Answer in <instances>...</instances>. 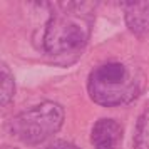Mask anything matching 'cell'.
Wrapping results in <instances>:
<instances>
[{
    "mask_svg": "<svg viewBox=\"0 0 149 149\" xmlns=\"http://www.w3.org/2000/svg\"><path fill=\"white\" fill-rule=\"evenodd\" d=\"M124 19L127 27L134 34H148L149 32V2L136 0L124 3Z\"/></svg>",
    "mask_w": 149,
    "mask_h": 149,
    "instance_id": "cell-5",
    "label": "cell"
},
{
    "mask_svg": "<svg viewBox=\"0 0 149 149\" xmlns=\"http://www.w3.org/2000/svg\"><path fill=\"white\" fill-rule=\"evenodd\" d=\"M15 92V82H14V77L10 74V70L5 64L0 65V95H2V106H5L10 102L12 95Z\"/></svg>",
    "mask_w": 149,
    "mask_h": 149,
    "instance_id": "cell-6",
    "label": "cell"
},
{
    "mask_svg": "<svg viewBox=\"0 0 149 149\" xmlns=\"http://www.w3.org/2000/svg\"><path fill=\"white\" fill-rule=\"evenodd\" d=\"M136 149H149V107L142 112L137 121L134 136Z\"/></svg>",
    "mask_w": 149,
    "mask_h": 149,
    "instance_id": "cell-7",
    "label": "cell"
},
{
    "mask_svg": "<svg viewBox=\"0 0 149 149\" xmlns=\"http://www.w3.org/2000/svg\"><path fill=\"white\" fill-rule=\"evenodd\" d=\"M87 89L94 102L104 107H114L136 99L141 91V82L124 64L107 62L91 72Z\"/></svg>",
    "mask_w": 149,
    "mask_h": 149,
    "instance_id": "cell-2",
    "label": "cell"
},
{
    "mask_svg": "<svg viewBox=\"0 0 149 149\" xmlns=\"http://www.w3.org/2000/svg\"><path fill=\"white\" fill-rule=\"evenodd\" d=\"M91 141L95 149H121L122 127L112 119H101L92 127Z\"/></svg>",
    "mask_w": 149,
    "mask_h": 149,
    "instance_id": "cell-4",
    "label": "cell"
},
{
    "mask_svg": "<svg viewBox=\"0 0 149 149\" xmlns=\"http://www.w3.org/2000/svg\"><path fill=\"white\" fill-rule=\"evenodd\" d=\"M2 149H17V148H12V146H3Z\"/></svg>",
    "mask_w": 149,
    "mask_h": 149,
    "instance_id": "cell-9",
    "label": "cell"
},
{
    "mask_svg": "<svg viewBox=\"0 0 149 149\" xmlns=\"http://www.w3.org/2000/svg\"><path fill=\"white\" fill-rule=\"evenodd\" d=\"M87 3H61L44 29L42 45L52 59H74L86 47L92 15Z\"/></svg>",
    "mask_w": 149,
    "mask_h": 149,
    "instance_id": "cell-1",
    "label": "cell"
},
{
    "mask_svg": "<svg viewBox=\"0 0 149 149\" xmlns=\"http://www.w3.org/2000/svg\"><path fill=\"white\" fill-rule=\"evenodd\" d=\"M47 149H79V148L74 146V144H70V142H67V141H57L54 144H50Z\"/></svg>",
    "mask_w": 149,
    "mask_h": 149,
    "instance_id": "cell-8",
    "label": "cell"
},
{
    "mask_svg": "<svg viewBox=\"0 0 149 149\" xmlns=\"http://www.w3.org/2000/svg\"><path fill=\"white\" fill-rule=\"evenodd\" d=\"M64 122V109L57 102H42L22 111L10 122V131L25 144H40L61 129Z\"/></svg>",
    "mask_w": 149,
    "mask_h": 149,
    "instance_id": "cell-3",
    "label": "cell"
}]
</instances>
